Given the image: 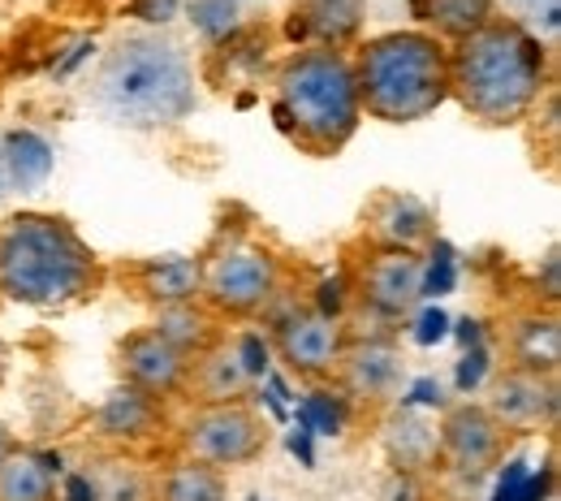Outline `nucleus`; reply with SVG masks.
Returning <instances> with one entry per match:
<instances>
[{"label": "nucleus", "mask_w": 561, "mask_h": 501, "mask_svg": "<svg viewBox=\"0 0 561 501\" xmlns=\"http://www.w3.org/2000/svg\"><path fill=\"white\" fill-rule=\"evenodd\" d=\"M518 4H527V9L540 18V0H518ZM545 4H549V9H558V0H545Z\"/></svg>", "instance_id": "nucleus-30"}, {"label": "nucleus", "mask_w": 561, "mask_h": 501, "mask_svg": "<svg viewBox=\"0 0 561 501\" xmlns=\"http://www.w3.org/2000/svg\"><path fill=\"white\" fill-rule=\"evenodd\" d=\"M9 195V178H4V160H0V200Z\"/></svg>", "instance_id": "nucleus-31"}, {"label": "nucleus", "mask_w": 561, "mask_h": 501, "mask_svg": "<svg viewBox=\"0 0 561 501\" xmlns=\"http://www.w3.org/2000/svg\"><path fill=\"white\" fill-rule=\"evenodd\" d=\"M363 229L371 238V247L380 251H423L436 234V216L423 204L420 195H407V191H380L367 216H363Z\"/></svg>", "instance_id": "nucleus-13"}, {"label": "nucleus", "mask_w": 561, "mask_h": 501, "mask_svg": "<svg viewBox=\"0 0 561 501\" xmlns=\"http://www.w3.org/2000/svg\"><path fill=\"white\" fill-rule=\"evenodd\" d=\"M173 9H178V0H147V4H142V18H147V22H169Z\"/></svg>", "instance_id": "nucleus-28"}, {"label": "nucleus", "mask_w": 561, "mask_h": 501, "mask_svg": "<svg viewBox=\"0 0 561 501\" xmlns=\"http://www.w3.org/2000/svg\"><path fill=\"white\" fill-rule=\"evenodd\" d=\"M277 117L311 156H337L363 122L354 61L342 48H298L277 70Z\"/></svg>", "instance_id": "nucleus-5"}, {"label": "nucleus", "mask_w": 561, "mask_h": 501, "mask_svg": "<svg viewBox=\"0 0 561 501\" xmlns=\"http://www.w3.org/2000/svg\"><path fill=\"white\" fill-rule=\"evenodd\" d=\"M169 346H178L182 355H204L211 342L220 338L216 329V316H211L204 303H178V307H160L156 311V324H151Z\"/></svg>", "instance_id": "nucleus-22"}, {"label": "nucleus", "mask_w": 561, "mask_h": 501, "mask_svg": "<svg viewBox=\"0 0 561 501\" xmlns=\"http://www.w3.org/2000/svg\"><path fill=\"white\" fill-rule=\"evenodd\" d=\"M558 247H549V255H545V303L549 307H558Z\"/></svg>", "instance_id": "nucleus-27"}, {"label": "nucleus", "mask_w": 561, "mask_h": 501, "mask_svg": "<svg viewBox=\"0 0 561 501\" xmlns=\"http://www.w3.org/2000/svg\"><path fill=\"white\" fill-rule=\"evenodd\" d=\"M255 385H260V376L251 372L238 338H216L204 355L191 358L186 389L199 402H247Z\"/></svg>", "instance_id": "nucleus-14"}, {"label": "nucleus", "mask_w": 561, "mask_h": 501, "mask_svg": "<svg viewBox=\"0 0 561 501\" xmlns=\"http://www.w3.org/2000/svg\"><path fill=\"white\" fill-rule=\"evenodd\" d=\"M0 160H4L9 191H35L48 182L57 151L35 130H9V135H0Z\"/></svg>", "instance_id": "nucleus-20"}, {"label": "nucleus", "mask_w": 561, "mask_h": 501, "mask_svg": "<svg viewBox=\"0 0 561 501\" xmlns=\"http://www.w3.org/2000/svg\"><path fill=\"white\" fill-rule=\"evenodd\" d=\"M351 333L337 316H324L320 307H289L273 324V351L302 380H324L337 372Z\"/></svg>", "instance_id": "nucleus-8"}, {"label": "nucleus", "mask_w": 561, "mask_h": 501, "mask_svg": "<svg viewBox=\"0 0 561 501\" xmlns=\"http://www.w3.org/2000/svg\"><path fill=\"white\" fill-rule=\"evenodd\" d=\"M280 260L247 234H220L199 255V303L216 320H255L280 294Z\"/></svg>", "instance_id": "nucleus-6"}, {"label": "nucleus", "mask_w": 561, "mask_h": 501, "mask_svg": "<svg viewBox=\"0 0 561 501\" xmlns=\"http://www.w3.org/2000/svg\"><path fill=\"white\" fill-rule=\"evenodd\" d=\"M117 372L126 389H139L156 402H169L178 394H186L191 380V355H182L178 346H169L151 324L135 329L122 338L117 346Z\"/></svg>", "instance_id": "nucleus-11"}, {"label": "nucleus", "mask_w": 561, "mask_h": 501, "mask_svg": "<svg viewBox=\"0 0 561 501\" xmlns=\"http://www.w3.org/2000/svg\"><path fill=\"white\" fill-rule=\"evenodd\" d=\"M73 501H156V480L126 458H104L78 480Z\"/></svg>", "instance_id": "nucleus-21"}, {"label": "nucleus", "mask_w": 561, "mask_h": 501, "mask_svg": "<svg viewBox=\"0 0 561 501\" xmlns=\"http://www.w3.org/2000/svg\"><path fill=\"white\" fill-rule=\"evenodd\" d=\"M549 91V48L518 18H492L449 48V95L484 126L523 122Z\"/></svg>", "instance_id": "nucleus-1"}, {"label": "nucleus", "mask_w": 561, "mask_h": 501, "mask_svg": "<svg viewBox=\"0 0 561 501\" xmlns=\"http://www.w3.org/2000/svg\"><path fill=\"white\" fill-rule=\"evenodd\" d=\"M182 458L216 471L251 467L268 449V420L247 402H199L178 432Z\"/></svg>", "instance_id": "nucleus-7"}, {"label": "nucleus", "mask_w": 561, "mask_h": 501, "mask_svg": "<svg viewBox=\"0 0 561 501\" xmlns=\"http://www.w3.org/2000/svg\"><path fill=\"white\" fill-rule=\"evenodd\" d=\"M423 18L436 26V39H467L496 18V0H423Z\"/></svg>", "instance_id": "nucleus-25"}, {"label": "nucleus", "mask_w": 561, "mask_h": 501, "mask_svg": "<svg viewBox=\"0 0 561 501\" xmlns=\"http://www.w3.org/2000/svg\"><path fill=\"white\" fill-rule=\"evenodd\" d=\"M436 449H440V463L449 476L458 480H480L489 476L492 467L501 463V449H505V432L489 415V407L480 402H458L445 411L440 420V436H436Z\"/></svg>", "instance_id": "nucleus-10"}, {"label": "nucleus", "mask_w": 561, "mask_h": 501, "mask_svg": "<svg viewBox=\"0 0 561 501\" xmlns=\"http://www.w3.org/2000/svg\"><path fill=\"white\" fill-rule=\"evenodd\" d=\"M91 95L95 109L126 130H169L199 109L191 57L156 31L117 39L95 70Z\"/></svg>", "instance_id": "nucleus-2"}, {"label": "nucleus", "mask_w": 561, "mask_h": 501, "mask_svg": "<svg viewBox=\"0 0 561 501\" xmlns=\"http://www.w3.org/2000/svg\"><path fill=\"white\" fill-rule=\"evenodd\" d=\"M61 467L26 445H13V454L0 463V501H61L57 498Z\"/></svg>", "instance_id": "nucleus-19"}, {"label": "nucleus", "mask_w": 561, "mask_h": 501, "mask_svg": "<svg viewBox=\"0 0 561 501\" xmlns=\"http://www.w3.org/2000/svg\"><path fill=\"white\" fill-rule=\"evenodd\" d=\"M0 380H4V342H0Z\"/></svg>", "instance_id": "nucleus-32"}, {"label": "nucleus", "mask_w": 561, "mask_h": 501, "mask_svg": "<svg viewBox=\"0 0 561 501\" xmlns=\"http://www.w3.org/2000/svg\"><path fill=\"white\" fill-rule=\"evenodd\" d=\"M298 18L316 48H342L358 31V0H302Z\"/></svg>", "instance_id": "nucleus-23"}, {"label": "nucleus", "mask_w": 561, "mask_h": 501, "mask_svg": "<svg viewBox=\"0 0 561 501\" xmlns=\"http://www.w3.org/2000/svg\"><path fill=\"white\" fill-rule=\"evenodd\" d=\"M160 429H164V402L147 398L139 389H126V385H117L95 411V436L108 445H139V441H151Z\"/></svg>", "instance_id": "nucleus-16"}, {"label": "nucleus", "mask_w": 561, "mask_h": 501, "mask_svg": "<svg viewBox=\"0 0 561 501\" xmlns=\"http://www.w3.org/2000/svg\"><path fill=\"white\" fill-rule=\"evenodd\" d=\"M489 415L501 432H540L558 424V376L505 367L489 389Z\"/></svg>", "instance_id": "nucleus-12"}, {"label": "nucleus", "mask_w": 561, "mask_h": 501, "mask_svg": "<svg viewBox=\"0 0 561 501\" xmlns=\"http://www.w3.org/2000/svg\"><path fill=\"white\" fill-rule=\"evenodd\" d=\"M186 13H191V26L211 44L238 31V0H191Z\"/></svg>", "instance_id": "nucleus-26"}, {"label": "nucleus", "mask_w": 561, "mask_h": 501, "mask_svg": "<svg viewBox=\"0 0 561 501\" xmlns=\"http://www.w3.org/2000/svg\"><path fill=\"white\" fill-rule=\"evenodd\" d=\"M351 294L376 320H407L423 298V255L371 247L354 269Z\"/></svg>", "instance_id": "nucleus-9"}, {"label": "nucleus", "mask_w": 561, "mask_h": 501, "mask_svg": "<svg viewBox=\"0 0 561 501\" xmlns=\"http://www.w3.org/2000/svg\"><path fill=\"white\" fill-rule=\"evenodd\" d=\"M351 61L363 117L411 126L449 100V48L432 31L376 35Z\"/></svg>", "instance_id": "nucleus-4"}, {"label": "nucleus", "mask_w": 561, "mask_h": 501, "mask_svg": "<svg viewBox=\"0 0 561 501\" xmlns=\"http://www.w3.org/2000/svg\"><path fill=\"white\" fill-rule=\"evenodd\" d=\"M225 498H229L225 471L204 467V463H191V458H178L156 480V501H225Z\"/></svg>", "instance_id": "nucleus-24"}, {"label": "nucleus", "mask_w": 561, "mask_h": 501, "mask_svg": "<svg viewBox=\"0 0 561 501\" xmlns=\"http://www.w3.org/2000/svg\"><path fill=\"white\" fill-rule=\"evenodd\" d=\"M505 351H510V367H527V372H545L558 376L561 367V324L553 307H536L514 316L510 333H505Z\"/></svg>", "instance_id": "nucleus-17"}, {"label": "nucleus", "mask_w": 561, "mask_h": 501, "mask_svg": "<svg viewBox=\"0 0 561 501\" xmlns=\"http://www.w3.org/2000/svg\"><path fill=\"white\" fill-rule=\"evenodd\" d=\"M135 289L142 303L178 307V303H199V255H156L135 269Z\"/></svg>", "instance_id": "nucleus-18"}, {"label": "nucleus", "mask_w": 561, "mask_h": 501, "mask_svg": "<svg viewBox=\"0 0 561 501\" xmlns=\"http://www.w3.org/2000/svg\"><path fill=\"white\" fill-rule=\"evenodd\" d=\"M342 389L358 402H385L402 376V355L393 342L385 338H367V342H346L342 363H337Z\"/></svg>", "instance_id": "nucleus-15"}, {"label": "nucleus", "mask_w": 561, "mask_h": 501, "mask_svg": "<svg viewBox=\"0 0 561 501\" xmlns=\"http://www.w3.org/2000/svg\"><path fill=\"white\" fill-rule=\"evenodd\" d=\"M104 286V264L66 216L0 220V294L22 307H70Z\"/></svg>", "instance_id": "nucleus-3"}, {"label": "nucleus", "mask_w": 561, "mask_h": 501, "mask_svg": "<svg viewBox=\"0 0 561 501\" xmlns=\"http://www.w3.org/2000/svg\"><path fill=\"white\" fill-rule=\"evenodd\" d=\"M13 445H18V441H13V432H9L4 424H0V463H4L9 454H13Z\"/></svg>", "instance_id": "nucleus-29"}]
</instances>
